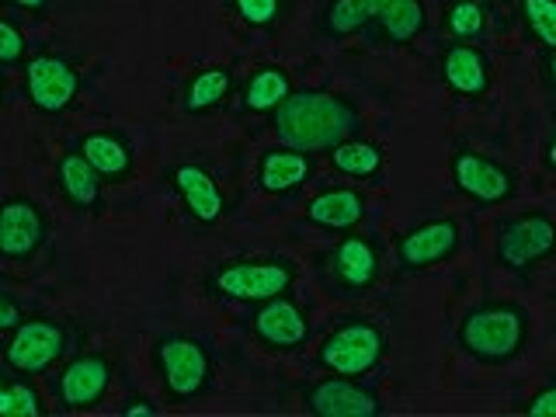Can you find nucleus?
Here are the masks:
<instances>
[{"label":"nucleus","instance_id":"obj_1","mask_svg":"<svg viewBox=\"0 0 556 417\" xmlns=\"http://www.w3.org/2000/svg\"><path fill=\"white\" fill-rule=\"evenodd\" d=\"M271 129L278 143L306 150V153H330L338 143L362 136V112L355 101L330 91H292L271 112Z\"/></svg>","mask_w":556,"mask_h":417},{"label":"nucleus","instance_id":"obj_2","mask_svg":"<svg viewBox=\"0 0 556 417\" xmlns=\"http://www.w3.org/2000/svg\"><path fill=\"white\" fill-rule=\"evenodd\" d=\"M459 348L483 365L515 362L529 344V313L518 303H480L459 324Z\"/></svg>","mask_w":556,"mask_h":417},{"label":"nucleus","instance_id":"obj_3","mask_svg":"<svg viewBox=\"0 0 556 417\" xmlns=\"http://www.w3.org/2000/svg\"><path fill=\"white\" fill-rule=\"evenodd\" d=\"M153 369L174 404L205 396L216 382V362L195 334H164L153 344Z\"/></svg>","mask_w":556,"mask_h":417},{"label":"nucleus","instance_id":"obj_4","mask_svg":"<svg viewBox=\"0 0 556 417\" xmlns=\"http://www.w3.org/2000/svg\"><path fill=\"white\" fill-rule=\"evenodd\" d=\"M295 278H300V268L289 257H237L219 265L205 286L219 300L257 306L275 300V295H286L295 286Z\"/></svg>","mask_w":556,"mask_h":417},{"label":"nucleus","instance_id":"obj_5","mask_svg":"<svg viewBox=\"0 0 556 417\" xmlns=\"http://www.w3.org/2000/svg\"><path fill=\"white\" fill-rule=\"evenodd\" d=\"M382 355H387V334H382V327L365 317H348L324 338L317 362L327 372L358 379L365 372H372L382 362Z\"/></svg>","mask_w":556,"mask_h":417},{"label":"nucleus","instance_id":"obj_6","mask_svg":"<svg viewBox=\"0 0 556 417\" xmlns=\"http://www.w3.org/2000/svg\"><path fill=\"white\" fill-rule=\"evenodd\" d=\"M66 355V327L52 317H25L11 330L4 362L17 376H42Z\"/></svg>","mask_w":556,"mask_h":417},{"label":"nucleus","instance_id":"obj_7","mask_svg":"<svg viewBox=\"0 0 556 417\" xmlns=\"http://www.w3.org/2000/svg\"><path fill=\"white\" fill-rule=\"evenodd\" d=\"M556 254V223L543 208L511 216L497 226V261L508 271H529Z\"/></svg>","mask_w":556,"mask_h":417},{"label":"nucleus","instance_id":"obj_8","mask_svg":"<svg viewBox=\"0 0 556 417\" xmlns=\"http://www.w3.org/2000/svg\"><path fill=\"white\" fill-rule=\"evenodd\" d=\"M25 94L35 112L63 115L80 94L77 66L56 52H35L25 60Z\"/></svg>","mask_w":556,"mask_h":417},{"label":"nucleus","instance_id":"obj_9","mask_svg":"<svg viewBox=\"0 0 556 417\" xmlns=\"http://www.w3.org/2000/svg\"><path fill=\"white\" fill-rule=\"evenodd\" d=\"M448 170H452V185H456L469 202H477L483 208L511 202L518 191L515 170L477 150H456Z\"/></svg>","mask_w":556,"mask_h":417},{"label":"nucleus","instance_id":"obj_10","mask_svg":"<svg viewBox=\"0 0 556 417\" xmlns=\"http://www.w3.org/2000/svg\"><path fill=\"white\" fill-rule=\"evenodd\" d=\"M112 376L115 369L104 355L98 352L74 355L60 369V376H52V396H56V404L63 410H91L109 393Z\"/></svg>","mask_w":556,"mask_h":417},{"label":"nucleus","instance_id":"obj_11","mask_svg":"<svg viewBox=\"0 0 556 417\" xmlns=\"http://www.w3.org/2000/svg\"><path fill=\"white\" fill-rule=\"evenodd\" d=\"M49 237V219L42 205L28 195H11L0 202V257L28 261L42 251Z\"/></svg>","mask_w":556,"mask_h":417},{"label":"nucleus","instance_id":"obj_12","mask_svg":"<svg viewBox=\"0 0 556 417\" xmlns=\"http://www.w3.org/2000/svg\"><path fill=\"white\" fill-rule=\"evenodd\" d=\"M330 286L338 295H365L379 282V248L369 237H358L348 230L327 254Z\"/></svg>","mask_w":556,"mask_h":417},{"label":"nucleus","instance_id":"obj_13","mask_svg":"<svg viewBox=\"0 0 556 417\" xmlns=\"http://www.w3.org/2000/svg\"><path fill=\"white\" fill-rule=\"evenodd\" d=\"M463 233L456 219H428L396 240V265L404 271H428L459 251Z\"/></svg>","mask_w":556,"mask_h":417},{"label":"nucleus","instance_id":"obj_14","mask_svg":"<svg viewBox=\"0 0 556 417\" xmlns=\"http://www.w3.org/2000/svg\"><path fill=\"white\" fill-rule=\"evenodd\" d=\"M254 338L268 348V352H295L309 341V317L292 295H275L268 303H257L254 317Z\"/></svg>","mask_w":556,"mask_h":417},{"label":"nucleus","instance_id":"obj_15","mask_svg":"<svg viewBox=\"0 0 556 417\" xmlns=\"http://www.w3.org/2000/svg\"><path fill=\"white\" fill-rule=\"evenodd\" d=\"M306 410L313 417H379L382 404L372 390H365L358 379L330 372L306 390Z\"/></svg>","mask_w":556,"mask_h":417},{"label":"nucleus","instance_id":"obj_16","mask_svg":"<svg viewBox=\"0 0 556 417\" xmlns=\"http://www.w3.org/2000/svg\"><path fill=\"white\" fill-rule=\"evenodd\" d=\"M442 80L459 98H483L494 84L491 56L473 42H452L442 52Z\"/></svg>","mask_w":556,"mask_h":417},{"label":"nucleus","instance_id":"obj_17","mask_svg":"<svg viewBox=\"0 0 556 417\" xmlns=\"http://www.w3.org/2000/svg\"><path fill=\"white\" fill-rule=\"evenodd\" d=\"M170 181L178 199L185 205V213L202 223V226H213L223 219L226 213V195L219 181L213 178V170H205L202 164H178L170 170Z\"/></svg>","mask_w":556,"mask_h":417},{"label":"nucleus","instance_id":"obj_18","mask_svg":"<svg viewBox=\"0 0 556 417\" xmlns=\"http://www.w3.org/2000/svg\"><path fill=\"white\" fill-rule=\"evenodd\" d=\"M77 150L87 156V164H91L104 185H126L136 170V156H132V147L126 132L118 129H94V132H84L77 139Z\"/></svg>","mask_w":556,"mask_h":417},{"label":"nucleus","instance_id":"obj_19","mask_svg":"<svg viewBox=\"0 0 556 417\" xmlns=\"http://www.w3.org/2000/svg\"><path fill=\"white\" fill-rule=\"evenodd\" d=\"M313 178V153L295 147H271L257 161V188L265 195H292Z\"/></svg>","mask_w":556,"mask_h":417},{"label":"nucleus","instance_id":"obj_20","mask_svg":"<svg viewBox=\"0 0 556 417\" xmlns=\"http://www.w3.org/2000/svg\"><path fill=\"white\" fill-rule=\"evenodd\" d=\"M56 185L63 199L80 213H101L104 208V178L87 164V156L77 147H70L56 161Z\"/></svg>","mask_w":556,"mask_h":417},{"label":"nucleus","instance_id":"obj_21","mask_svg":"<svg viewBox=\"0 0 556 417\" xmlns=\"http://www.w3.org/2000/svg\"><path fill=\"white\" fill-rule=\"evenodd\" d=\"M372 28L390 46L414 42L428 28L425 0H372Z\"/></svg>","mask_w":556,"mask_h":417},{"label":"nucleus","instance_id":"obj_22","mask_svg":"<svg viewBox=\"0 0 556 417\" xmlns=\"http://www.w3.org/2000/svg\"><path fill=\"white\" fill-rule=\"evenodd\" d=\"M306 219L330 233H348L365 219V195L355 188H324L306 205Z\"/></svg>","mask_w":556,"mask_h":417},{"label":"nucleus","instance_id":"obj_23","mask_svg":"<svg viewBox=\"0 0 556 417\" xmlns=\"http://www.w3.org/2000/svg\"><path fill=\"white\" fill-rule=\"evenodd\" d=\"M289 94H292L289 70L286 66H275V63H265V66L251 70V77L243 80V87H240V104H243V112L271 115Z\"/></svg>","mask_w":556,"mask_h":417},{"label":"nucleus","instance_id":"obj_24","mask_svg":"<svg viewBox=\"0 0 556 417\" xmlns=\"http://www.w3.org/2000/svg\"><path fill=\"white\" fill-rule=\"evenodd\" d=\"M233 87H237V77L230 66H205L195 77H188L185 91H181V109L188 115L216 112L219 104L233 94Z\"/></svg>","mask_w":556,"mask_h":417},{"label":"nucleus","instance_id":"obj_25","mask_svg":"<svg viewBox=\"0 0 556 417\" xmlns=\"http://www.w3.org/2000/svg\"><path fill=\"white\" fill-rule=\"evenodd\" d=\"M382 164H387L382 147L372 143V139H362V136L344 139V143L330 150V167L344 174V178H376Z\"/></svg>","mask_w":556,"mask_h":417},{"label":"nucleus","instance_id":"obj_26","mask_svg":"<svg viewBox=\"0 0 556 417\" xmlns=\"http://www.w3.org/2000/svg\"><path fill=\"white\" fill-rule=\"evenodd\" d=\"M372 25V0H330L320 14V31L327 39H352Z\"/></svg>","mask_w":556,"mask_h":417},{"label":"nucleus","instance_id":"obj_27","mask_svg":"<svg viewBox=\"0 0 556 417\" xmlns=\"http://www.w3.org/2000/svg\"><path fill=\"white\" fill-rule=\"evenodd\" d=\"M445 25L459 42H477L486 31V8L480 0H452L445 11Z\"/></svg>","mask_w":556,"mask_h":417},{"label":"nucleus","instance_id":"obj_28","mask_svg":"<svg viewBox=\"0 0 556 417\" xmlns=\"http://www.w3.org/2000/svg\"><path fill=\"white\" fill-rule=\"evenodd\" d=\"M518 11L532 39L556 49V0H518Z\"/></svg>","mask_w":556,"mask_h":417},{"label":"nucleus","instance_id":"obj_29","mask_svg":"<svg viewBox=\"0 0 556 417\" xmlns=\"http://www.w3.org/2000/svg\"><path fill=\"white\" fill-rule=\"evenodd\" d=\"M243 25L251 28H271L286 14V0H230Z\"/></svg>","mask_w":556,"mask_h":417},{"label":"nucleus","instance_id":"obj_30","mask_svg":"<svg viewBox=\"0 0 556 417\" xmlns=\"http://www.w3.org/2000/svg\"><path fill=\"white\" fill-rule=\"evenodd\" d=\"M25 52H28V42H25L22 28H17L11 17L0 14V70L25 66Z\"/></svg>","mask_w":556,"mask_h":417},{"label":"nucleus","instance_id":"obj_31","mask_svg":"<svg viewBox=\"0 0 556 417\" xmlns=\"http://www.w3.org/2000/svg\"><path fill=\"white\" fill-rule=\"evenodd\" d=\"M11 393H14V410H11V417H42L46 414L42 396H39V390L31 387V382L14 379L11 382Z\"/></svg>","mask_w":556,"mask_h":417},{"label":"nucleus","instance_id":"obj_32","mask_svg":"<svg viewBox=\"0 0 556 417\" xmlns=\"http://www.w3.org/2000/svg\"><path fill=\"white\" fill-rule=\"evenodd\" d=\"M526 414L529 417H556V379L546 382L539 393H532V400L526 404Z\"/></svg>","mask_w":556,"mask_h":417},{"label":"nucleus","instance_id":"obj_33","mask_svg":"<svg viewBox=\"0 0 556 417\" xmlns=\"http://www.w3.org/2000/svg\"><path fill=\"white\" fill-rule=\"evenodd\" d=\"M22 320H25L22 303H17L14 295H8L4 289H0V330H14Z\"/></svg>","mask_w":556,"mask_h":417},{"label":"nucleus","instance_id":"obj_34","mask_svg":"<svg viewBox=\"0 0 556 417\" xmlns=\"http://www.w3.org/2000/svg\"><path fill=\"white\" fill-rule=\"evenodd\" d=\"M161 414V407L156 404H150V400H143V396H132V400H126V404H122V417H156Z\"/></svg>","mask_w":556,"mask_h":417},{"label":"nucleus","instance_id":"obj_35","mask_svg":"<svg viewBox=\"0 0 556 417\" xmlns=\"http://www.w3.org/2000/svg\"><path fill=\"white\" fill-rule=\"evenodd\" d=\"M14 410V393H11V382L0 379V417H11Z\"/></svg>","mask_w":556,"mask_h":417},{"label":"nucleus","instance_id":"obj_36","mask_svg":"<svg viewBox=\"0 0 556 417\" xmlns=\"http://www.w3.org/2000/svg\"><path fill=\"white\" fill-rule=\"evenodd\" d=\"M4 4H11L17 11H28V14H42L49 0H4Z\"/></svg>","mask_w":556,"mask_h":417},{"label":"nucleus","instance_id":"obj_37","mask_svg":"<svg viewBox=\"0 0 556 417\" xmlns=\"http://www.w3.org/2000/svg\"><path fill=\"white\" fill-rule=\"evenodd\" d=\"M543 164H546L549 170H556V132L549 136V143H546V150H543Z\"/></svg>","mask_w":556,"mask_h":417},{"label":"nucleus","instance_id":"obj_38","mask_svg":"<svg viewBox=\"0 0 556 417\" xmlns=\"http://www.w3.org/2000/svg\"><path fill=\"white\" fill-rule=\"evenodd\" d=\"M546 77H549V84L556 87V49H546Z\"/></svg>","mask_w":556,"mask_h":417},{"label":"nucleus","instance_id":"obj_39","mask_svg":"<svg viewBox=\"0 0 556 417\" xmlns=\"http://www.w3.org/2000/svg\"><path fill=\"white\" fill-rule=\"evenodd\" d=\"M0 104H4V84H0Z\"/></svg>","mask_w":556,"mask_h":417}]
</instances>
